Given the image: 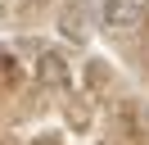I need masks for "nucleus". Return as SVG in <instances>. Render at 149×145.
<instances>
[{
	"label": "nucleus",
	"mask_w": 149,
	"mask_h": 145,
	"mask_svg": "<svg viewBox=\"0 0 149 145\" xmlns=\"http://www.w3.org/2000/svg\"><path fill=\"white\" fill-rule=\"evenodd\" d=\"M145 14H149V0H104V23H109L113 32L140 27Z\"/></svg>",
	"instance_id": "f257e3e1"
},
{
	"label": "nucleus",
	"mask_w": 149,
	"mask_h": 145,
	"mask_svg": "<svg viewBox=\"0 0 149 145\" xmlns=\"http://www.w3.org/2000/svg\"><path fill=\"white\" fill-rule=\"evenodd\" d=\"M63 36H72V41H86V36H91V27H86V5L63 9Z\"/></svg>",
	"instance_id": "f03ea898"
},
{
	"label": "nucleus",
	"mask_w": 149,
	"mask_h": 145,
	"mask_svg": "<svg viewBox=\"0 0 149 145\" xmlns=\"http://www.w3.org/2000/svg\"><path fill=\"white\" fill-rule=\"evenodd\" d=\"M23 5H36V0H23Z\"/></svg>",
	"instance_id": "7ed1b4c3"
}]
</instances>
